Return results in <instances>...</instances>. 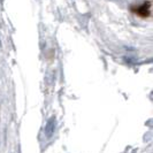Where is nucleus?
Here are the masks:
<instances>
[{"mask_svg":"<svg viewBox=\"0 0 153 153\" xmlns=\"http://www.w3.org/2000/svg\"><path fill=\"white\" fill-rule=\"evenodd\" d=\"M55 129H56V119L55 116H51L47 122L45 124V137L46 138H51L53 137L54 132H55Z\"/></svg>","mask_w":153,"mask_h":153,"instance_id":"obj_1","label":"nucleus"},{"mask_svg":"<svg viewBox=\"0 0 153 153\" xmlns=\"http://www.w3.org/2000/svg\"><path fill=\"white\" fill-rule=\"evenodd\" d=\"M149 7H150V4H149V2L143 4L140 7L138 8L137 13L139 14V15H142V16H146L147 14H149Z\"/></svg>","mask_w":153,"mask_h":153,"instance_id":"obj_2","label":"nucleus"},{"mask_svg":"<svg viewBox=\"0 0 153 153\" xmlns=\"http://www.w3.org/2000/svg\"><path fill=\"white\" fill-rule=\"evenodd\" d=\"M0 46H1V43H0Z\"/></svg>","mask_w":153,"mask_h":153,"instance_id":"obj_3","label":"nucleus"}]
</instances>
